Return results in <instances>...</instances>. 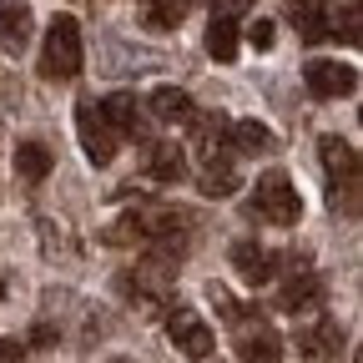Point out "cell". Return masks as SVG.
I'll list each match as a JSON object with an SVG mask.
<instances>
[{"instance_id":"obj_3","label":"cell","mask_w":363,"mask_h":363,"mask_svg":"<svg viewBox=\"0 0 363 363\" xmlns=\"http://www.w3.org/2000/svg\"><path fill=\"white\" fill-rule=\"evenodd\" d=\"M318 152H323V167H328V182H333L328 202L343 207V212H358V152H353V142H343V136H323Z\"/></svg>"},{"instance_id":"obj_1","label":"cell","mask_w":363,"mask_h":363,"mask_svg":"<svg viewBox=\"0 0 363 363\" xmlns=\"http://www.w3.org/2000/svg\"><path fill=\"white\" fill-rule=\"evenodd\" d=\"M86 66V40H81V21L76 16H56L45 26V51H40V76L51 81H76Z\"/></svg>"},{"instance_id":"obj_23","label":"cell","mask_w":363,"mask_h":363,"mask_svg":"<svg viewBox=\"0 0 363 363\" xmlns=\"http://www.w3.org/2000/svg\"><path fill=\"white\" fill-rule=\"evenodd\" d=\"M26 358V343H16V338H0V363H21Z\"/></svg>"},{"instance_id":"obj_25","label":"cell","mask_w":363,"mask_h":363,"mask_svg":"<svg viewBox=\"0 0 363 363\" xmlns=\"http://www.w3.org/2000/svg\"><path fill=\"white\" fill-rule=\"evenodd\" d=\"M121 363H126V358H121Z\"/></svg>"},{"instance_id":"obj_7","label":"cell","mask_w":363,"mask_h":363,"mask_svg":"<svg viewBox=\"0 0 363 363\" xmlns=\"http://www.w3.org/2000/svg\"><path fill=\"white\" fill-rule=\"evenodd\" d=\"M167 333H172V343L182 348V353H187V358H207L212 348H217V338H212V328L202 323V318L192 313V308H172L167 313Z\"/></svg>"},{"instance_id":"obj_14","label":"cell","mask_w":363,"mask_h":363,"mask_svg":"<svg viewBox=\"0 0 363 363\" xmlns=\"http://www.w3.org/2000/svg\"><path fill=\"white\" fill-rule=\"evenodd\" d=\"M197 182H202V197H233V192H238V167H233V157H227V152H222V157H207Z\"/></svg>"},{"instance_id":"obj_10","label":"cell","mask_w":363,"mask_h":363,"mask_svg":"<svg viewBox=\"0 0 363 363\" xmlns=\"http://www.w3.org/2000/svg\"><path fill=\"white\" fill-rule=\"evenodd\" d=\"M233 267L242 272V283L262 288V283L278 278V252H267V247H257V242H238V247H233Z\"/></svg>"},{"instance_id":"obj_24","label":"cell","mask_w":363,"mask_h":363,"mask_svg":"<svg viewBox=\"0 0 363 363\" xmlns=\"http://www.w3.org/2000/svg\"><path fill=\"white\" fill-rule=\"evenodd\" d=\"M242 6H247V0H217V11H212V16H233V21H238Z\"/></svg>"},{"instance_id":"obj_12","label":"cell","mask_w":363,"mask_h":363,"mask_svg":"<svg viewBox=\"0 0 363 363\" xmlns=\"http://www.w3.org/2000/svg\"><path fill=\"white\" fill-rule=\"evenodd\" d=\"M51 167H56V157H51L45 142H21L16 147V177L26 182V187H40V182L51 177Z\"/></svg>"},{"instance_id":"obj_17","label":"cell","mask_w":363,"mask_h":363,"mask_svg":"<svg viewBox=\"0 0 363 363\" xmlns=\"http://www.w3.org/2000/svg\"><path fill=\"white\" fill-rule=\"evenodd\" d=\"M101 116L116 136H136V96H126V91H111V96L101 101Z\"/></svg>"},{"instance_id":"obj_2","label":"cell","mask_w":363,"mask_h":363,"mask_svg":"<svg viewBox=\"0 0 363 363\" xmlns=\"http://www.w3.org/2000/svg\"><path fill=\"white\" fill-rule=\"evenodd\" d=\"M252 212L272 227H293L303 217V197L298 187L288 182V172H262L257 177V187H252Z\"/></svg>"},{"instance_id":"obj_8","label":"cell","mask_w":363,"mask_h":363,"mask_svg":"<svg viewBox=\"0 0 363 363\" xmlns=\"http://www.w3.org/2000/svg\"><path fill=\"white\" fill-rule=\"evenodd\" d=\"M298 348H303V363H338L343 358V328L333 318H323V323H313L298 338Z\"/></svg>"},{"instance_id":"obj_4","label":"cell","mask_w":363,"mask_h":363,"mask_svg":"<svg viewBox=\"0 0 363 363\" xmlns=\"http://www.w3.org/2000/svg\"><path fill=\"white\" fill-rule=\"evenodd\" d=\"M76 136H81V152H86L91 167H111V157H116V131L106 126L101 101H91V96L76 101Z\"/></svg>"},{"instance_id":"obj_22","label":"cell","mask_w":363,"mask_h":363,"mask_svg":"<svg viewBox=\"0 0 363 363\" xmlns=\"http://www.w3.org/2000/svg\"><path fill=\"white\" fill-rule=\"evenodd\" d=\"M272 35H278V30H272V21H252V26H247V40L257 45V51H267Z\"/></svg>"},{"instance_id":"obj_18","label":"cell","mask_w":363,"mask_h":363,"mask_svg":"<svg viewBox=\"0 0 363 363\" xmlns=\"http://www.w3.org/2000/svg\"><path fill=\"white\" fill-rule=\"evenodd\" d=\"M207 51L227 66L238 56V21L233 16H212V26H207Z\"/></svg>"},{"instance_id":"obj_9","label":"cell","mask_w":363,"mask_h":363,"mask_svg":"<svg viewBox=\"0 0 363 363\" xmlns=\"http://www.w3.org/2000/svg\"><path fill=\"white\" fill-rule=\"evenodd\" d=\"M318 303H323V283H318L308 267H298L293 278L278 288V308H283V313H293V318H298V313H313Z\"/></svg>"},{"instance_id":"obj_19","label":"cell","mask_w":363,"mask_h":363,"mask_svg":"<svg viewBox=\"0 0 363 363\" xmlns=\"http://www.w3.org/2000/svg\"><path fill=\"white\" fill-rule=\"evenodd\" d=\"M227 142L238 152H272V131L262 121H227Z\"/></svg>"},{"instance_id":"obj_16","label":"cell","mask_w":363,"mask_h":363,"mask_svg":"<svg viewBox=\"0 0 363 363\" xmlns=\"http://www.w3.org/2000/svg\"><path fill=\"white\" fill-rule=\"evenodd\" d=\"M147 106H152L157 121H187L192 116V96H187V91H177V86H157Z\"/></svg>"},{"instance_id":"obj_6","label":"cell","mask_w":363,"mask_h":363,"mask_svg":"<svg viewBox=\"0 0 363 363\" xmlns=\"http://www.w3.org/2000/svg\"><path fill=\"white\" fill-rule=\"evenodd\" d=\"M303 86L313 91V96H323V101H338V96H353L358 91V71L343 66V61H308L303 66Z\"/></svg>"},{"instance_id":"obj_15","label":"cell","mask_w":363,"mask_h":363,"mask_svg":"<svg viewBox=\"0 0 363 363\" xmlns=\"http://www.w3.org/2000/svg\"><path fill=\"white\" fill-rule=\"evenodd\" d=\"M293 21H298V35H303L308 45H318V40H328V35H333L323 0H293Z\"/></svg>"},{"instance_id":"obj_13","label":"cell","mask_w":363,"mask_h":363,"mask_svg":"<svg viewBox=\"0 0 363 363\" xmlns=\"http://www.w3.org/2000/svg\"><path fill=\"white\" fill-rule=\"evenodd\" d=\"M147 177L152 182H182L187 177V157L172 142H147Z\"/></svg>"},{"instance_id":"obj_11","label":"cell","mask_w":363,"mask_h":363,"mask_svg":"<svg viewBox=\"0 0 363 363\" xmlns=\"http://www.w3.org/2000/svg\"><path fill=\"white\" fill-rule=\"evenodd\" d=\"M30 40V6L26 0H0V51H21Z\"/></svg>"},{"instance_id":"obj_20","label":"cell","mask_w":363,"mask_h":363,"mask_svg":"<svg viewBox=\"0 0 363 363\" xmlns=\"http://www.w3.org/2000/svg\"><path fill=\"white\" fill-rule=\"evenodd\" d=\"M187 11H192V0H152V30H172V26H182L187 21Z\"/></svg>"},{"instance_id":"obj_21","label":"cell","mask_w":363,"mask_h":363,"mask_svg":"<svg viewBox=\"0 0 363 363\" xmlns=\"http://www.w3.org/2000/svg\"><path fill=\"white\" fill-rule=\"evenodd\" d=\"M101 242H111V247H126V242H142V227H136V212H126V217H116L106 233H101Z\"/></svg>"},{"instance_id":"obj_5","label":"cell","mask_w":363,"mask_h":363,"mask_svg":"<svg viewBox=\"0 0 363 363\" xmlns=\"http://www.w3.org/2000/svg\"><path fill=\"white\" fill-rule=\"evenodd\" d=\"M233 333H238V353H242V363H278V353H283V343H278V333H272L257 313H247V308H238L233 318Z\"/></svg>"}]
</instances>
